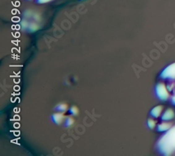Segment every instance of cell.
Returning <instances> with one entry per match:
<instances>
[{"mask_svg": "<svg viewBox=\"0 0 175 156\" xmlns=\"http://www.w3.org/2000/svg\"><path fill=\"white\" fill-rule=\"evenodd\" d=\"M162 109H163V107L160 106V105H159V106L156 107L152 110V112H151V115H152L153 117H154V118H158V116L160 115Z\"/></svg>", "mask_w": 175, "mask_h": 156, "instance_id": "8992f818", "label": "cell"}, {"mask_svg": "<svg viewBox=\"0 0 175 156\" xmlns=\"http://www.w3.org/2000/svg\"><path fill=\"white\" fill-rule=\"evenodd\" d=\"M172 101H173V103L175 104V96L173 97V99H172Z\"/></svg>", "mask_w": 175, "mask_h": 156, "instance_id": "4fadbf2b", "label": "cell"}, {"mask_svg": "<svg viewBox=\"0 0 175 156\" xmlns=\"http://www.w3.org/2000/svg\"><path fill=\"white\" fill-rule=\"evenodd\" d=\"M156 92L158 97L162 100H165L168 98V92L167 91L165 87L163 84H158L156 88Z\"/></svg>", "mask_w": 175, "mask_h": 156, "instance_id": "7a4b0ae2", "label": "cell"}, {"mask_svg": "<svg viewBox=\"0 0 175 156\" xmlns=\"http://www.w3.org/2000/svg\"><path fill=\"white\" fill-rule=\"evenodd\" d=\"M173 117H174V112L172 110L169 109L166 111V113L163 116V120H170V119H172Z\"/></svg>", "mask_w": 175, "mask_h": 156, "instance_id": "ba28073f", "label": "cell"}, {"mask_svg": "<svg viewBox=\"0 0 175 156\" xmlns=\"http://www.w3.org/2000/svg\"><path fill=\"white\" fill-rule=\"evenodd\" d=\"M50 1H51V0H37V2H39V3H46V2Z\"/></svg>", "mask_w": 175, "mask_h": 156, "instance_id": "7c38bea8", "label": "cell"}, {"mask_svg": "<svg viewBox=\"0 0 175 156\" xmlns=\"http://www.w3.org/2000/svg\"><path fill=\"white\" fill-rule=\"evenodd\" d=\"M74 124V120L72 117H67L64 121V126L65 127H71Z\"/></svg>", "mask_w": 175, "mask_h": 156, "instance_id": "52a82bcc", "label": "cell"}, {"mask_svg": "<svg viewBox=\"0 0 175 156\" xmlns=\"http://www.w3.org/2000/svg\"><path fill=\"white\" fill-rule=\"evenodd\" d=\"M68 113L70 114L71 116H76L79 114V109L76 106H73L70 107L68 109Z\"/></svg>", "mask_w": 175, "mask_h": 156, "instance_id": "9c48e42d", "label": "cell"}, {"mask_svg": "<svg viewBox=\"0 0 175 156\" xmlns=\"http://www.w3.org/2000/svg\"><path fill=\"white\" fill-rule=\"evenodd\" d=\"M67 110H68V106L67 105L65 104H58L57 106L55 108V110L56 111V112H60L62 113H65Z\"/></svg>", "mask_w": 175, "mask_h": 156, "instance_id": "5b68a950", "label": "cell"}, {"mask_svg": "<svg viewBox=\"0 0 175 156\" xmlns=\"http://www.w3.org/2000/svg\"><path fill=\"white\" fill-rule=\"evenodd\" d=\"M158 149L161 153L170 155L175 150V127L167 132L158 142Z\"/></svg>", "mask_w": 175, "mask_h": 156, "instance_id": "6da1fadb", "label": "cell"}, {"mask_svg": "<svg viewBox=\"0 0 175 156\" xmlns=\"http://www.w3.org/2000/svg\"><path fill=\"white\" fill-rule=\"evenodd\" d=\"M51 120L53 123H55V125H61L65 120L64 113L60 112L54 113V114H53L51 116Z\"/></svg>", "mask_w": 175, "mask_h": 156, "instance_id": "277c9868", "label": "cell"}, {"mask_svg": "<svg viewBox=\"0 0 175 156\" xmlns=\"http://www.w3.org/2000/svg\"><path fill=\"white\" fill-rule=\"evenodd\" d=\"M161 77L163 78H169L174 79L175 78V63L171 65L168 66L163 70V72L161 74Z\"/></svg>", "mask_w": 175, "mask_h": 156, "instance_id": "3957f363", "label": "cell"}, {"mask_svg": "<svg viewBox=\"0 0 175 156\" xmlns=\"http://www.w3.org/2000/svg\"><path fill=\"white\" fill-rule=\"evenodd\" d=\"M171 125L170 124H168V123H163L161 124L158 126V131H165V130H168V129H169Z\"/></svg>", "mask_w": 175, "mask_h": 156, "instance_id": "30bf717a", "label": "cell"}, {"mask_svg": "<svg viewBox=\"0 0 175 156\" xmlns=\"http://www.w3.org/2000/svg\"><path fill=\"white\" fill-rule=\"evenodd\" d=\"M155 125H156V123L154 122V120H152V119H150V120H148V126L151 129L154 128Z\"/></svg>", "mask_w": 175, "mask_h": 156, "instance_id": "8fae6325", "label": "cell"}]
</instances>
